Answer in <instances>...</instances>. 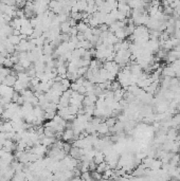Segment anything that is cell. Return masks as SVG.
Masks as SVG:
<instances>
[{
    "label": "cell",
    "instance_id": "cell-7",
    "mask_svg": "<svg viewBox=\"0 0 180 181\" xmlns=\"http://www.w3.org/2000/svg\"><path fill=\"white\" fill-rule=\"evenodd\" d=\"M2 65H3L4 67H6V68L14 67V63H13V61L10 58V57H6V58H4L3 64H2Z\"/></svg>",
    "mask_w": 180,
    "mask_h": 181
},
{
    "label": "cell",
    "instance_id": "cell-4",
    "mask_svg": "<svg viewBox=\"0 0 180 181\" xmlns=\"http://www.w3.org/2000/svg\"><path fill=\"white\" fill-rule=\"evenodd\" d=\"M105 156H104V153H94V157H93V161L96 162V164L101 163V162H103L104 160H105Z\"/></svg>",
    "mask_w": 180,
    "mask_h": 181
},
{
    "label": "cell",
    "instance_id": "cell-6",
    "mask_svg": "<svg viewBox=\"0 0 180 181\" xmlns=\"http://www.w3.org/2000/svg\"><path fill=\"white\" fill-rule=\"evenodd\" d=\"M106 124H107V126L109 128H111V127H114V125H116V123H117V119L116 118H114V116H110V118H107V120H106Z\"/></svg>",
    "mask_w": 180,
    "mask_h": 181
},
{
    "label": "cell",
    "instance_id": "cell-2",
    "mask_svg": "<svg viewBox=\"0 0 180 181\" xmlns=\"http://www.w3.org/2000/svg\"><path fill=\"white\" fill-rule=\"evenodd\" d=\"M108 129H109V127H108L107 124H106L105 122H104V123H100V124L98 125V127H96V130H98V132H99V134H101V135L107 134Z\"/></svg>",
    "mask_w": 180,
    "mask_h": 181
},
{
    "label": "cell",
    "instance_id": "cell-1",
    "mask_svg": "<svg viewBox=\"0 0 180 181\" xmlns=\"http://www.w3.org/2000/svg\"><path fill=\"white\" fill-rule=\"evenodd\" d=\"M162 74L164 76H170V77H174L176 75V71H175L173 66H167L164 69L162 70Z\"/></svg>",
    "mask_w": 180,
    "mask_h": 181
},
{
    "label": "cell",
    "instance_id": "cell-3",
    "mask_svg": "<svg viewBox=\"0 0 180 181\" xmlns=\"http://www.w3.org/2000/svg\"><path fill=\"white\" fill-rule=\"evenodd\" d=\"M89 28V24H87V22H85L84 20H82V21H80L78 24H77V29L78 32H82V33H84L85 31H86L87 29Z\"/></svg>",
    "mask_w": 180,
    "mask_h": 181
},
{
    "label": "cell",
    "instance_id": "cell-5",
    "mask_svg": "<svg viewBox=\"0 0 180 181\" xmlns=\"http://www.w3.org/2000/svg\"><path fill=\"white\" fill-rule=\"evenodd\" d=\"M70 28H71V26H70V24H69V21L61 22V24H59V29H61V31L63 32V33H68Z\"/></svg>",
    "mask_w": 180,
    "mask_h": 181
}]
</instances>
